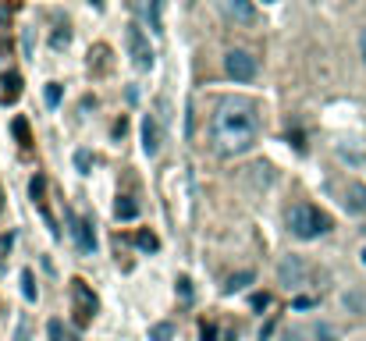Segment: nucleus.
Listing matches in <instances>:
<instances>
[{"mask_svg": "<svg viewBox=\"0 0 366 341\" xmlns=\"http://www.w3.org/2000/svg\"><path fill=\"white\" fill-rule=\"evenodd\" d=\"M259 139V114L249 100H221L210 121V142L221 156L249 153Z\"/></svg>", "mask_w": 366, "mask_h": 341, "instance_id": "1", "label": "nucleus"}, {"mask_svg": "<svg viewBox=\"0 0 366 341\" xmlns=\"http://www.w3.org/2000/svg\"><path fill=\"white\" fill-rule=\"evenodd\" d=\"M161 192H164V203H168V217L175 227H185L192 220V175L185 163H175L161 175Z\"/></svg>", "mask_w": 366, "mask_h": 341, "instance_id": "2", "label": "nucleus"}, {"mask_svg": "<svg viewBox=\"0 0 366 341\" xmlns=\"http://www.w3.org/2000/svg\"><path fill=\"white\" fill-rule=\"evenodd\" d=\"M288 232L295 239H320L331 232V217L313 203H295L288 210Z\"/></svg>", "mask_w": 366, "mask_h": 341, "instance_id": "3", "label": "nucleus"}, {"mask_svg": "<svg viewBox=\"0 0 366 341\" xmlns=\"http://www.w3.org/2000/svg\"><path fill=\"white\" fill-rule=\"evenodd\" d=\"M96 309H100L96 292L89 288L82 277H72V313H75V323L79 327H89L93 316H96Z\"/></svg>", "mask_w": 366, "mask_h": 341, "instance_id": "4", "label": "nucleus"}, {"mask_svg": "<svg viewBox=\"0 0 366 341\" xmlns=\"http://www.w3.org/2000/svg\"><path fill=\"white\" fill-rule=\"evenodd\" d=\"M125 43H128L132 65H135L139 72H149V68H153V46H149L146 32H142L139 25H128V29H125Z\"/></svg>", "mask_w": 366, "mask_h": 341, "instance_id": "5", "label": "nucleus"}, {"mask_svg": "<svg viewBox=\"0 0 366 341\" xmlns=\"http://www.w3.org/2000/svg\"><path fill=\"white\" fill-rule=\"evenodd\" d=\"M224 72L235 79V82H252L256 79V57L249 50H231L224 57Z\"/></svg>", "mask_w": 366, "mask_h": 341, "instance_id": "6", "label": "nucleus"}, {"mask_svg": "<svg viewBox=\"0 0 366 341\" xmlns=\"http://www.w3.org/2000/svg\"><path fill=\"white\" fill-rule=\"evenodd\" d=\"M217 4H221V15L235 25H256V18H259L252 0H217Z\"/></svg>", "mask_w": 366, "mask_h": 341, "instance_id": "7", "label": "nucleus"}, {"mask_svg": "<svg viewBox=\"0 0 366 341\" xmlns=\"http://www.w3.org/2000/svg\"><path fill=\"white\" fill-rule=\"evenodd\" d=\"M306 277H309V267H306L299 256H288V260H281V267H278V281L285 284V288H302V284H306Z\"/></svg>", "mask_w": 366, "mask_h": 341, "instance_id": "8", "label": "nucleus"}, {"mask_svg": "<svg viewBox=\"0 0 366 341\" xmlns=\"http://www.w3.org/2000/svg\"><path fill=\"white\" fill-rule=\"evenodd\" d=\"M68 224H72V235H75L79 249H82L86 256H93V253H96V235H93V224H89L86 217H79L75 210H68Z\"/></svg>", "mask_w": 366, "mask_h": 341, "instance_id": "9", "label": "nucleus"}, {"mask_svg": "<svg viewBox=\"0 0 366 341\" xmlns=\"http://www.w3.org/2000/svg\"><path fill=\"white\" fill-rule=\"evenodd\" d=\"M142 153L146 156L161 153V121H156V114H146L142 118Z\"/></svg>", "mask_w": 366, "mask_h": 341, "instance_id": "10", "label": "nucleus"}, {"mask_svg": "<svg viewBox=\"0 0 366 341\" xmlns=\"http://www.w3.org/2000/svg\"><path fill=\"white\" fill-rule=\"evenodd\" d=\"M29 196H32V203L39 206L43 220L50 224V232H54V235H61L57 227H54V217H50V210H46V178H43V175H36V178H32V185H29Z\"/></svg>", "mask_w": 366, "mask_h": 341, "instance_id": "11", "label": "nucleus"}, {"mask_svg": "<svg viewBox=\"0 0 366 341\" xmlns=\"http://www.w3.org/2000/svg\"><path fill=\"white\" fill-rule=\"evenodd\" d=\"M18 96H22V75L18 72H4L0 75V103H18Z\"/></svg>", "mask_w": 366, "mask_h": 341, "instance_id": "12", "label": "nucleus"}, {"mask_svg": "<svg viewBox=\"0 0 366 341\" xmlns=\"http://www.w3.org/2000/svg\"><path fill=\"white\" fill-rule=\"evenodd\" d=\"M89 72L93 75H107L111 72V46L107 43H96L89 50Z\"/></svg>", "mask_w": 366, "mask_h": 341, "instance_id": "13", "label": "nucleus"}, {"mask_svg": "<svg viewBox=\"0 0 366 341\" xmlns=\"http://www.w3.org/2000/svg\"><path fill=\"white\" fill-rule=\"evenodd\" d=\"M345 206H348L352 213H362V210H366V189H362V185H348V192H345Z\"/></svg>", "mask_w": 366, "mask_h": 341, "instance_id": "14", "label": "nucleus"}, {"mask_svg": "<svg viewBox=\"0 0 366 341\" xmlns=\"http://www.w3.org/2000/svg\"><path fill=\"white\" fill-rule=\"evenodd\" d=\"M114 217H118V220H132V217H139V203H135L132 196H121V199L114 203Z\"/></svg>", "mask_w": 366, "mask_h": 341, "instance_id": "15", "label": "nucleus"}, {"mask_svg": "<svg viewBox=\"0 0 366 341\" xmlns=\"http://www.w3.org/2000/svg\"><path fill=\"white\" fill-rule=\"evenodd\" d=\"M11 132H15V139H18V146H22V149H29V146H32V135H29V121H25V118H15Z\"/></svg>", "mask_w": 366, "mask_h": 341, "instance_id": "16", "label": "nucleus"}, {"mask_svg": "<svg viewBox=\"0 0 366 341\" xmlns=\"http://www.w3.org/2000/svg\"><path fill=\"white\" fill-rule=\"evenodd\" d=\"M249 281H252V270H242V274H231V277H228V284H224V292H228V295H231V292H242V288H245V284H249Z\"/></svg>", "mask_w": 366, "mask_h": 341, "instance_id": "17", "label": "nucleus"}, {"mask_svg": "<svg viewBox=\"0 0 366 341\" xmlns=\"http://www.w3.org/2000/svg\"><path fill=\"white\" fill-rule=\"evenodd\" d=\"M135 246L146 249V253H156V249H161V239H156L153 232H139V235H135Z\"/></svg>", "mask_w": 366, "mask_h": 341, "instance_id": "18", "label": "nucleus"}, {"mask_svg": "<svg viewBox=\"0 0 366 341\" xmlns=\"http://www.w3.org/2000/svg\"><path fill=\"white\" fill-rule=\"evenodd\" d=\"M22 295H25V302H36V284H32V270H22Z\"/></svg>", "mask_w": 366, "mask_h": 341, "instance_id": "19", "label": "nucleus"}, {"mask_svg": "<svg viewBox=\"0 0 366 341\" xmlns=\"http://www.w3.org/2000/svg\"><path fill=\"white\" fill-rule=\"evenodd\" d=\"M11 46V25H8V15L0 11V53Z\"/></svg>", "mask_w": 366, "mask_h": 341, "instance_id": "20", "label": "nucleus"}, {"mask_svg": "<svg viewBox=\"0 0 366 341\" xmlns=\"http://www.w3.org/2000/svg\"><path fill=\"white\" fill-rule=\"evenodd\" d=\"M171 334H175L171 323H156V327L149 330V341H171Z\"/></svg>", "mask_w": 366, "mask_h": 341, "instance_id": "21", "label": "nucleus"}, {"mask_svg": "<svg viewBox=\"0 0 366 341\" xmlns=\"http://www.w3.org/2000/svg\"><path fill=\"white\" fill-rule=\"evenodd\" d=\"M50 43H54V50H65V46L72 43V32H68V25H57V32H54V39H50Z\"/></svg>", "mask_w": 366, "mask_h": 341, "instance_id": "22", "label": "nucleus"}, {"mask_svg": "<svg viewBox=\"0 0 366 341\" xmlns=\"http://www.w3.org/2000/svg\"><path fill=\"white\" fill-rule=\"evenodd\" d=\"M46 334H50V341H68V337H65L61 320H50V323H46Z\"/></svg>", "mask_w": 366, "mask_h": 341, "instance_id": "23", "label": "nucleus"}, {"mask_svg": "<svg viewBox=\"0 0 366 341\" xmlns=\"http://www.w3.org/2000/svg\"><path fill=\"white\" fill-rule=\"evenodd\" d=\"M46 103H50V107H57V103H61V86H57V82H50V86H46Z\"/></svg>", "mask_w": 366, "mask_h": 341, "instance_id": "24", "label": "nucleus"}, {"mask_svg": "<svg viewBox=\"0 0 366 341\" xmlns=\"http://www.w3.org/2000/svg\"><path fill=\"white\" fill-rule=\"evenodd\" d=\"M317 341H338V330L327 327V323H320V327H317Z\"/></svg>", "mask_w": 366, "mask_h": 341, "instance_id": "25", "label": "nucleus"}, {"mask_svg": "<svg viewBox=\"0 0 366 341\" xmlns=\"http://www.w3.org/2000/svg\"><path fill=\"white\" fill-rule=\"evenodd\" d=\"M199 341H217V327L214 323H203L199 327Z\"/></svg>", "mask_w": 366, "mask_h": 341, "instance_id": "26", "label": "nucleus"}, {"mask_svg": "<svg viewBox=\"0 0 366 341\" xmlns=\"http://www.w3.org/2000/svg\"><path fill=\"white\" fill-rule=\"evenodd\" d=\"M267 306H271V295H267V292L252 295V309H267Z\"/></svg>", "mask_w": 366, "mask_h": 341, "instance_id": "27", "label": "nucleus"}, {"mask_svg": "<svg viewBox=\"0 0 366 341\" xmlns=\"http://www.w3.org/2000/svg\"><path fill=\"white\" fill-rule=\"evenodd\" d=\"M75 163H79V170L86 175V170H89V153H86V149H79V153H75Z\"/></svg>", "mask_w": 366, "mask_h": 341, "instance_id": "28", "label": "nucleus"}, {"mask_svg": "<svg viewBox=\"0 0 366 341\" xmlns=\"http://www.w3.org/2000/svg\"><path fill=\"white\" fill-rule=\"evenodd\" d=\"M178 292H182V299H185V302L192 299V288H189V277H178Z\"/></svg>", "mask_w": 366, "mask_h": 341, "instance_id": "29", "label": "nucleus"}, {"mask_svg": "<svg viewBox=\"0 0 366 341\" xmlns=\"http://www.w3.org/2000/svg\"><path fill=\"white\" fill-rule=\"evenodd\" d=\"M15 341H29V320L22 316V323H18V337Z\"/></svg>", "mask_w": 366, "mask_h": 341, "instance_id": "30", "label": "nucleus"}, {"mask_svg": "<svg viewBox=\"0 0 366 341\" xmlns=\"http://www.w3.org/2000/svg\"><path fill=\"white\" fill-rule=\"evenodd\" d=\"M11 242H15V235H0V253H8Z\"/></svg>", "mask_w": 366, "mask_h": 341, "instance_id": "31", "label": "nucleus"}, {"mask_svg": "<svg viewBox=\"0 0 366 341\" xmlns=\"http://www.w3.org/2000/svg\"><path fill=\"white\" fill-rule=\"evenodd\" d=\"M359 50H362V61H366V32H362V39H359Z\"/></svg>", "mask_w": 366, "mask_h": 341, "instance_id": "32", "label": "nucleus"}, {"mask_svg": "<svg viewBox=\"0 0 366 341\" xmlns=\"http://www.w3.org/2000/svg\"><path fill=\"white\" fill-rule=\"evenodd\" d=\"M0 210H4V192H0Z\"/></svg>", "mask_w": 366, "mask_h": 341, "instance_id": "33", "label": "nucleus"}, {"mask_svg": "<svg viewBox=\"0 0 366 341\" xmlns=\"http://www.w3.org/2000/svg\"><path fill=\"white\" fill-rule=\"evenodd\" d=\"M362 263H366V249H362Z\"/></svg>", "mask_w": 366, "mask_h": 341, "instance_id": "34", "label": "nucleus"}, {"mask_svg": "<svg viewBox=\"0 0 366 341\" xmlns=\"http://www.w3.org/2000/svg\"><path fill=\"white\" fill-rule=\"evenodd\" d=\"M264 4H274V0H264Z\"/></svg>", "mask_w": 366, "mask_h": 341, "instance_id": "35", "label": "nucleus"}, {"mask_svg": "<svg viewBox=\"0 0 366 341\" xmlns=\"http://www.w3.org/2000/svg\"><path fill=\"white\" fill-rule=\"evenodd\" d=\"M189 4H192V0H189Z\"/></svg>", "mask_w": 366, "mask_h": 341, "instance_id": "36", "label": "nucleus"}]
</instances>
